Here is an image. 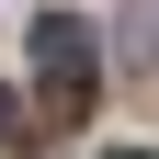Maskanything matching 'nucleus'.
Masks as SVG:
<instances>
[{
	"instance_id": "nucleus-2",
	"label": "nucleus",
	"mask_w": 159,
	"mask_h": 159,
	"mask_svg": "<svg viewBox=\"0 0 159 159\" xmlns=\"http://www.w3.org/2000/svg\"><path fill=\"white\" fill-rule=\"evenodd\" d=\"M11 136H23V102H11V91H0V148H11Z\"/></svg>"
},
{
	"instance_id": "nucleus-1",
	"label": "nucleus",
	"mask_w": 159,
	"mask_h": 159,
	"mask_svg": "<svg viewBox=\"0 0 159 159\" xmlns=\"http://www.w3.org/2000/svg\"><path fill=\"white\" fill-rule=\"evenodd\" d=\"M34 80H46V114H91V91H102V57H91V23L46 11V23H34Z\"/></svg>"
},
{
	"instance_id": "nucleus-3",
	"label": "nucleus",
	"mask_w": 159,
	"mask_h": 159,
	"mask_svg": "<svg viewBox=\"0 0 159 159\" xmlns=\"http://www.w3.org/2000/svg\"><path fill=\"white\" fill-rule=\"evenodd\" d=\"M125 159H136V148H125Z\"/></svg>"
}]
</instances>
